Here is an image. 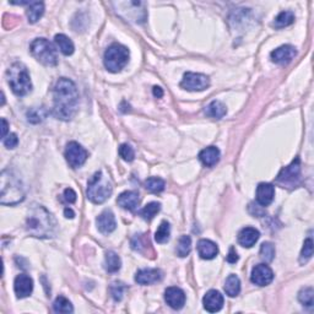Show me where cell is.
<instances>
[{
	"label": "cell",
	"mask_w": 314,
	"mask_h": 314,
	"mask_svg": "<svg viewBox=\"0 0 314 314\" xmlns=\"http://www.w3.org/2000/svg\"><path fill=\"white\" fill-rule=\"evenodd\" d=\"M79 92L70 79L61 78L53 87V116L62 121H70L76 113Z\"/></svg>",
	"instance_id": "cell-1"
},
{
	"label": "cell",
	"mask_w": 314,
	"mask_h": 314,
	"mask_svg": "<svg viewBox=\"0 0 314 314\" xmlns=\"http://www.w3.org/2000/svg\"><path fill=\"white\" fill-rule=\"evenodd\" d=\"M26 231L33 237L51 238L56 233V221L46 208L33 205L26 218Z\"/></svg>",
	"instance_id": "cell-2"
},
{
	"label": "cell",
	"mask_w": 314,
	"mask_h": 314,
	"mask_svg": "<svg viewBox=\"0 0 314 314\" xmlns=\"http://www.w3.org/2000/svg\"><path fill=\"white\" fill-rule=\"evenodd\" d=\"M0 203L2 205H16L25 199V190L21 181L11 171L1 172Z\"/></svg>",
	"instance_id": "cell-3"
},
{
	"label": "cell",
	"mask_w": 314,
	"mask_h": 314,
	"mask_svg": "<svg viewBox=\"0 0 314 314\" xmlns=\"http://www.w3.org/2000/svg\"><path fill=\"white\" fill-rule=\"evenodd\" d=\"M7 82L16 96H26L32 90V82L26 66L21 63H14L6 71Z\"/></svg>",
	"instance_id": "cell-4"
},
{
	"label": "cell",
	"mask_w": 314,
	"mask_h": 314,
	"mask_svg": "<svg viewBox=\"0 0 314 314\" xmlns=\"http://www.w3.org/2000/svg\"><path fill=\"white\" fill-rule=\"evenodd\" d=\"M112 191L113 188L111 182L102 174V172H96L89 181L86 194L87 198L94 204H102L109 199Z\"/></svg>",
	"instance_id": "cell-5"
},
{
	"label": "cell",
	"mask_w": 314,
	"mask_h": 314,
	"mask_svg": "<svg viewBox=\"0 0 314 314\" xmlns=\"http://www.w3.org/2000/svg\"><path fill=\"white\" fill-rule=\"evenodd\" d=\"M129 62V51L122 44L114 43L104 52L103 63L104 66L111 73H118Z\"/></svg>",
	"instance_id": "cell-6"
},
{
	"label": "cell",
	"mask_w": 314,
	"mask_h": 314,
	"mask_svg": "<svg viewBox=\"0 0 314 314\" xmlns=\"http://www.w3.org/2000/svg\"><path fill=\"white\" fill-rule=\"evenodd\" d=\"M31 54L36 61L46 66H56L58 64V56L53 44L46 38H36L30 46Z\"/></svg>",
	"instance_id": "cell-7"
},
{
	"label": "cell",
	"mask_w": 314,
	"mask_h": 314,
	"mask_svg": "<svg viewBox=\"0 0 314 314\" xmlns=\"http://www.w3.org/2000/svg\"><path fill=\"white\" fill-rule=\"evenodd\" d=\"M209 86H210V80L208 76L199 73L184 74L181 82V87L187 91H204Z\"/></svg>",
	"instance_id": "cell-8"
},
{
	"label": "cell",
	"mask_w": 314,
	"mask_h": 314,
	"mask_svg": "<svg viewBox=\"0 0 314 314\" xmlns=\"http://www.w3.org/2000/svg\"><path fill=\"white\" fill-rule=\"evenodd\" d=\"M65 158L70 167L78 168L86 162L87 159V151L82 148L76 141H71L66 145L65 149Z\"/></svg>",
	"instance_id": "cell-9"
},
{
	"label": "cell",
	"mask_w": 314,
	"mask_h": 314,
	"mask_svg": "<svg viewBox=\"0 0 314 314\" xmlns=\"http://www.w3.org/2000/svg\"><path fill=\"white\" fill-rule=\"evenodd\" d=\"M251 280L258 286H268L273 283L274 273L266 264H258L251 270Z\"/></svg>",
	"instance_id": "cell-10"
},
{
	"label": "cell",
	"mask_w": 314,
	"mask_h": 314,
	"mask_svg": "<svg viewBox=\"0 0 314 314\" xmlns=\"http://www.w3.org/2000/svg\"><path fill=\"white\" fill-rule=\"evenodd\" d=\"M301 174V163L300 158H296L292 163L287 167H283L278 176V182L283 184H295L296 181L300 178Z\"/></svg>",
	"instance_id": "cell-11"
},
{
	"label": "cell",
	"mask_w": 314,
	"mask_h": 314,
	"mask_svg": "<svg viewBox=\"0 0 314 314\" xmlns=\"http://www.w3.org/2000/svg\"><path fill=\"white\" fill-rule=\"evenodd\" d=\"M32 290H33V281L29 275L21 274L16 276L14 281V291L17 298L29 297L32 293Z\"/></svg>",
	"instance_id": "cell-12"
},
{
	"label": "cell",
	"mask_w": 314,
	"mask_h": 314,
	"mask_svg": "<svg viewBox=\"0 0 314 314\" xmlns=\"http://www.w3.org/2000/svg\"><path fill=\"white\" fill-rule=\"evenodd\" d=\"M296 49L293 46H290V44H285V46H281L279 48H276L275 51L271 52L270 57L271 61L276 64H288L293 58L296 57Z\"/></svg>",
	"instance_id": "cell-13"
},
{
	"label": "cell",
	"mask_w": 314,
	"mask_h": 314,
	"mask_svg": "<svg viewBox=\"0 0 314 314\" xmlns=\"http://www.w3.org/2000/svg\"><path fill=\"white\" fill-rule=\"evenodd\" d=\"M164 300L173 310H181L186 305V293L179 287H168L164 291Z\"/></svg>",
	"instance_id": "cell-14"
},
{
	"label": "cell",
	"mask_w": 314,
	"mask_h": 314,
	"mask_svg": "<svg viewBox=\"0 0 314 314\" xmlns=\"http://www.w3.org/2000/svg\"><path fill=\"white\" fill-rule=\"evenodd\" d=\"M203 305L208 312L216 313L222 310L223 307V296L219 291L210 290L206 292L203 298Z\"/></svg>",
	"instance_id": "cell-15"
},
{
	"label": "cell",
	"mask_w": 314,
	"mask_h": 314,
	"mask_svg": "<svg viewBox=\"0 0 314 314\" xmlns=\"http://www.w3.org/2000/svg\"><path fill=\"white\" fill-rule=\"evenodd\" d=\"M163 273L159 269H141L136 273L135 281L139 285H151L162 280Z\"/></svg>",
	"instance_id": "cell-16"
},
{
	"label": "cell",
	"mask_w": 314,
	"mask_h": 314,
	"mask_svg": "<svg viewBox=\"0 0 314 314\" xmlns=\"http://www.w3.org/2000/svg\"><path fill=\"white\" fill-rule=\"evenodd\" d=\"M96 223L99 232L103 233V235H108V233L113 232L117 227L116 218H114L113 213H112L111 210H104L103 213L97 218Z\"/></svg>",
	"instance_id": "cell-17"
},
{
	"label": "cell",
	"mask_w": 314,
	"mask_h": 314,
	"mask_svg": "<svg viewBox=\"0 0 314 314\" xmlns=\"http://www.w3.org/2000/svg\"><path fill=\"white\" fill-rule=\"evenodd\" d=\"M275 188L270 183H260L256 187V201L259 205L268 206L273 203Z\"/></svg>",
	"instance_id": "cell-18"
},
{
	"label": "cell",
	"mask_w": 314,
	"mask_h": 314,
	"mask_svg": "<svg viewBox=\"0 0 314 314\" xmlns=\"http://www.w3.org/2000/svg\"><path fill=\"white\" fill-rule=\"evenodd\" d=\"M117 204H118L122 209H124V210L133 211L135 210L139 206V204H140V196H139V194L134 190L124 191V193H122L121 195L118 196Z\"/></svg>",
	"instance_id": "cell-19"
},
{
	"label": "cell",
	"mask_w": 314,
	"mask_h": 314,
	"mask_svg": "<svg viewBox=\"0 0 314 314\" xmlns=\"http://www.w3.org/2000/svg\"><path fill=\"white\" fill-rule=\"evenodd\" d=\"M198 253L200 258L211 260V259L216 258L219 253V248L210 239H200L198 242Z\"/></svg>",
	"instance_id": "cell-20"
},
{
	"label": "cell",
	"mask_w": 314,
	"mask_h": 314,
	"mask_svg": "<svg viewBox=\"0 0 314 314\" xmlns=\"http://www.w3.org/2000/svg\"><path fill=\"white\" fill-rule=\"evenodd\" d=\"M259 237H260V233L258 230H255L254 227H246L238 233V242L242 247L251 248L258 242Z\"/></svg>",
	"instance_id": "cell-21"
},
{
	"label": "cell",
	"mask_w": 314,
	"mask_h": 314,
	"mask_svg": "<svg viewBox=\"0 0 314 314\" xmlns=\"http://www.w3.org/2000/svg\"><path fill=\"white\" fill-rule=\"evenodd\" d=\"M199 159L206 167H214L220 159V150L216 146H209L199 154Z\"/></svg>",
	"instance_id": "cell-22"
},
{
	"label": "cell",
	"mask_w": 314,
	"mask_h": 314,
	"mask_svg": "<svg viewBox=\"0 0 314 314\" xmlns=\"http://www.w3.org/2000/svg\"><path fill=\"white\" fill-rule=\"evenodd\" d=\"M227 113V108L225 104L220 101H213L205 109V114L210 118L221 119L226 116Z\"/></svg>",
	"instance_id": "cell-23"
},
{
	"label": "cell",
	"mask_w": 314,
	"mask_h": 314,
	"mask_svg": "<svg viewBox=\"0 0 314 314\" xmlns=\"http://www.w3.org/2000/svg\"><path fill=\"white\" fill-rule=\"evenodd\" d=\"M122 266V261L121 258H119L118 254L113 251H109L106 253V256H104V269H106L108 273H117V271L121 269Z\"/></svg>",
	"instance_id": "cell-24"
},
{
	"label": "cell",
	"mask_w": 314,
	"mask_h": 314,
	"mask_svg": "<svg viewBox=\"0 0 314 314\" xmlns=\"http://www.w3.org/2000/svg\"><path fill=\"white\" fill-rule=\"evenodd\" d=\"M54 42H56V44L58 46V48L61 49V52L64 56H71L74 53L75 47H74L73 41L69 37H66L65 34H57L54 37Z\"/></svg>",
	"instance_id": "cell-25"
},
{
	"label": "cell",
	"mask_w": 314,
	"mask_h": 314,
	"mask_svg": "<svg viewBox=\"0 0 314 314\" xmlns=\"http://www.w3.org/2000/svg\"><path fill=\"white\" fill-rule=\"evenodd\" d=\"M44 14V4L39 1L30 2L29 10H27V17L31 24H36Z\"/></svg>",
	"instance_id": "cell-26"
},
{
	"label": "cell",
	"mask_w": 314,
	"mask_h": 314,
	"mask_svg": "<svg viewBox=\"0 0 314 314\" xmlns=\"http://www.w3.org/2000/svg\"><path fill=\"white\" fill-rule=\"evenodd\" d=\"M225 292L230 297H236L241 292V281L237 275H230L225 283Z\"/></svg>",
	"instance_id": "cell-27"
},
{
	"label": "cell",
	"mask_w": 314,
	"mask_h": 314,
	"mask_svg": "<svg viewBox=\"0 0 314 314\" xmlns=\"http://www.w3.org/2000/svg\"><path fill=\"white\" fill-rule=\"evenodd\" d=\"M293 21H295V15H293L292 11H283L276 16L273 25L276 29H283V27L292 25Z\"/></svg>",
	"instance_id": "cell-28"
},
{
	"label": "cell",
	"mask_w": 314,
	"mask_h": 314,
	"mask_svg": "<svg viewBox=\"0 0 314 314\" xmlns=\"http://www.w3.org/2000/svg\"><path fill=\"white\" fill-rule=\"evenodd\" d=\"M53 310L57 313H73L74 308L70 301L65 298L64 296H59L56 298L53 303Z\"/></svg>",
	"instance_id": "cell-29"
},
{
	"label": "cell",
	"mask_w": 314,
	"mask_h": 314,
	"mask_svg": "<svg viewBox=\"0 0 314 314\" xmlns=\"http://www.w3.org/2000/svg\"><path fill=\"white\" fill-rule=\"evenodd\" d=\"M161 210V204L159 203H150L146 206H144L140 211H139V215L146 221L153 220L154 218L159 213Z\"/></svg>",
	"instance_id": "cell-30"
},
{
	"label": "cell",
	"mask_w": 314,
	"mask_h": 314,
	"mask_svg": "<svg viewBox=\"0 0 314 314\" xmlns=\"http://www.w3.org/2000/svg\"><path fill=\"white\" fill-rule=\"evenodd\" d=\"M191 251V238L189 236H182L179 238L178 244H177V255H179L181 258H186Z\"/></svg>",
	"instance_id": "cell-31"
},
{
	"label": "cell",
	"mask_w": 314,
	"mask_h": 314,
	"mask_svg": "<svg viewBox=\"0 0 314 314\" xmlns=\"http://www.w3.org/2000/svg\"><path fill=\"white\" fill-rule=\"evenodd\" d=\"M169 236H171V226H169L167 221H163L157 228L155 233V241L159 244L166 243V242L169 241Z\"/></svg>",
	"instance_id": "cell-32"
},
{
	"label": "cell",
	"mask_w": 314,
	"mask_h": 314,
	"mask_svg": "<svg viewBox=\"0 0 314 314\" xmlns=\"http://www.w3.org/2000/svg\"><path fill=\"white\" fill-rule=\"evenodd\" d=\"M47 114H48V112L43 107H41V108H31L27 112V121L32 124H38L46 119Z\"/></svg>",
	"instance_id": "cell-33"
},
{
	"label": "cell",
	"mask_w": 314,
	"mask_h": 314,
	"mask_svg": "<svg viewBox=\"0 0 314 314\" xmlns=\"http://www.w3.org/2000/svg\"><path fill=\"white\" fill-rule=\"evenodd\" d=\"M164 187H166V183L163 179L157 178V177H150L145 181V188L151 193H161L164 190Z\"/></svg>",
	"instance_id": "cell-34"
},
{
	"label": "cell",
	"mask_w": 314,
	"mask_h": 314,
	"mask_svg": "<svg viewBox=\"0 0 314 314\" xmlns=\"http://www.w3.org/2000/svg\"><path fill=\"white\" fill-rule=\"evenodd\" d=\"M298 300L306 307H312L313 306V300H314V292L312 287H306L302 288L298 293Z\"/></svg>",
	"instance_id": "cell-35"
},
{
	"label": "cell",
	"mask_w": 314,
	"mask_h": 314,
	"mask_svg": "<svg viewBox=\"0 0 314 314\" xmlns=\"http://www.w3.org/2000/svg\"><path fill=\"white\" fill-rule=\"evenodd\" d=\"M313 255V241L312 238H307L305 241V244H303L302 251H301V256H300V263L301 264H306Z\"/></svg>",
	"instance_id": "cell-36"
},
{
	"label": "cell",
	"mask_w": 314,
	"mask_h": 314,
	"mask_svg": "<svg viewBox=\"0 0 314 314\" xmlns=\"http://www.w3.org/2000/svg\"><path fill=\"white\" fill-rule=\"evenodd\" d=\"M259 253H260V258L269 263V261H273L274 256H275V248H274V246L271 243L265 242V243L261 244Z\"/></svg>",
	"instance_id": "cell-37"
},
{
	"label": "cell",
	"mask_w": 314,
	"mask_h": 314,
	"mask_svg": "<svg viewBox=\"0 0 314 314\" xmlns=\"http://www.w3.org/2000/svg\"><path fill=\"white\" fill-rule=\"evenodd\" d=\"M119 155H121L124 161L131 162L134 159V157H135V153H134V149L131 148L130 145L123 144V145H121V148H119Z\"/></svg>",
	"instance_id": "cell-38"
},
{
	"label": "cell",
	"mask_w": 314,
	"mask_h": 314,
	"mask_svg": "<svg viewBox=\"0 0 314 314\" xmlns=\"http://www.w3.org/2000/svg\"><path fill=\"white\" fill-rule=\"evenodd\" d=\"M124 290H126V286H124L122 283H112L111 293H112V297L114 298V301H117V302H118V301H121L122 298H123Z\"/></svg>",
	"instance_id": "cell-39"
},
{
	"label": "cell",
	"mask_w": 314,
	"mask_h": 314,
	"mask_svg": "<svg viewBox=\"0 0 314 314\" xmlns=\"http://www.w3.org/2000/svg\"><path fill=\"white\" fill-rule=\"evenodd\" d=\"M2 143H4V145L6 146L7 149H15L17 146V144H19V139H17L16 134L10 133L2 139Z\"/></svg>",
	"instance_id": "cell-40"
},
{
	"label": "cell",
	"mask_w": 314,
	"mask_h": 314,
	"mask_svg": "<svg viewBox=\"0 0 314 314\" xmlns=\"http://www.w3.org/2000/svg\"><path fill=\"white\" fill-rule=\"evenodd\" d=\"M64 199H65V201H68V203H70V204L75 203L76 193L71 188H66L65 190H64Z\"/></svg>",
	"instance_id": "cell-41"
},
{
	"label": "cell",
	"mask_w": 314,
	"mask_h": 314,
	"mask_svg": "<svg viewBox=\"0 0 314 314\" xmlns=\"http://www.w3.org/2000/svg\"><path fill=\"white\" fill-rule=\"evenodd\" d=\"M227 261L230 264H235V263H237V261H238V255H237V251H236V249L233 248V247H231L230 253H228V255H227Z\"/></svg>",
	"instance_id": "cell-42"
},
{
	"label": "cell",
	"mask_w": 314,
	"mask_h": 314,
	"mask_svg": "<svg viewBox=\"0 0 314 314\" xmlns=\"http://www.w3.org/2000/svg\"><path fill=\"white\" fill-rule=\"evenodd\" d=\"M1 124H2V126H1V138L4 139L5 136H6V134H7V128H9V126H7V122L5 121L4 118L1 119Z\"/></svg>",
	"instance_id": "cell-43"
},
{
	"label": "cell",
	"mask_w": 314,
	"mask_h": 314,
	"mask_svg": "<svg viewBox=\"0 0 314 314\" xmlns=\"http://www.w3.org/2000/svg\"><path fill=\"white\" fill-rule=\"evenodd\" d=\"M153 92H154V96L157 97V98H161V97L163 96V90H162L159 86L154 87Z\"/></svg>",
	"instance_id": "cell-44"
},
{
	"label": "cell",
	"mask_w": 314,
	"mask_h": 314,
	"mask_svg": "<svg viewBox=\"0 0 314 314\" xmlns=\"http://www.w3.org/2000/svg\"><path fill=\"white\" fill-rule=\"evenodd\" d=\"M64 215H65L66 219H74V216H75V213H74V211L71 210L70 208H66L65 210H64Z\"/></svg>",
	"instance_id": "cell-45"
},
{
	"label": "cell",
	"mask_w": 314,
	"mask_h": 314,
	"mask_svg": "<svg viewBox=\"0 0 314 314\" xmlns=\"http://www.w3.org/2000/svg\"><path fill=\"white\" fill-rule=\"evenodd\" d=\"M5 103V97H4V94H1V106Z\"/></svg>",
	"instance_id": "cell-46"
}]
</instances>
